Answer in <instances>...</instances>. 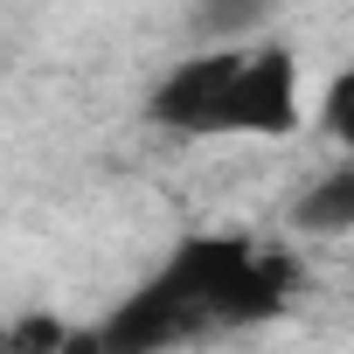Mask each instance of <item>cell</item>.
<instances>
[{"instance_id": "obj_4", "label": "cell", "mask_w": 354, "mask_h": 354, "mask_svg": "<svg viewBox=\"0 0 354 354\" xmlns=\"http://www.w3.org/2000/svg\"><path fill=\"white\" fill-rule=\"evenodd\" d=\"M0 354H70V326L35 313V319H21V326L0 333Z\"/></svg>"}, {"instance_id": "obj_2", "label": "cell", "mask_w": 354, "mask_h": 354, "mask_svg": "<svg viewBox=\"0 0 354 354\" xmlns=\"http://www.w3.org/2000/svg\"><path fill=\"white\" fill-rule=\"evenodd\" d=\"M292 230L299 236H347L354 230V160H333L313 188H299Z\"/></svg>"}, {"instance_id": "obj_5", "label": "cell", "mask_w": 354, "mask_h": 354, "mask_svg": "<svg viewBox=\"0 0 354 354\" xmlns=\"http://www.w3.org/2000/svg\"><path fill=\"white\" fill-rule=\"evenodd\" d=\"M347 97H354V77H333L326 84V139L347 146Z\"/></svg>"}, {"instance_id": "obj_3", "label": "cell", "mask_w": 354, "mask_h": 354, "mask_svg": "<svg viewBox=\"0 0 354 354\" xmlns=\"http://www.w3.org/2000/svg\"><path fill=\"white\" fill-rule=\"evenodd\" d=\"M271 15H278V0H188V28L202 35V49L264 42Z\"/></svg>"}, {"instance_id": "obj_1", "label": "cell", "mask_w": 354, "mask_h": 354, "mask_svg": "<svg viewBox=\"0 0 354 354\" xmlns=\"http://www.w3.org/2000/svg\"><path fill=\"white\" fill-rule=\"evenodd\" d=\"M299 63L285 42H236L209 118V139H292L299 132Z\"/></svg>"}]
</instances>
